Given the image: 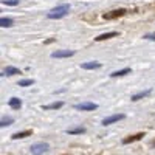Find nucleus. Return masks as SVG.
I'll use <instances>...</instances> for the list:
<instances>
[{
  "label": "nucleus",
  "mask_w": 155,
  "mask_h": 155,
  "mask_svg": "<svg viewBox=\"0 0 155 155\" xmlns=\"http://www.w3.org/2000/svg\"><path fill=\"white\" fill-rule=\"evenodd\" d=\"M64 106L62 101H56V102H51V104H47V106H42L44 110H56V109H61Z\"/></svg>",
  "instance_id": "13"
},
{
  "label": "nucleus",
  "mask_w": 155,
  "mask_h": 155,
  "mask_svg": "<svg viewBox=\"0 0 155 155\" xmlns=\"http://www.w3.org/2000/svg\"><path fill=\"white\" fill-rule=\"evenodd\" d=\"M31 130H23V132H16V134H12V140H20V138H25V137H31Z\"/></svg>",
  "instance_id": "15"
},
{
  "label": "nucleus",
  "mask_w": 155,
  "mask_h": 155,
  "mask_svg": "<svg viewBox=\"0 0 155 155\" xmlns=\"http://www.w3.org/2000/svg\"><path fill=\"white\" fill-rule=\"evenodd\" d=\"M116 36H118V33H116V31H110V33H104V34L95 37V41H96V42H102V41H107V39L116 37Z\"/></svg>",
  "instance_id": "9"
},
{
  "label": "nucleus",
  "mask_w": 155,
  "mask_h": 155,
  "mask_svg": "<svg viewBox=\"0 0 155 155\" xmlns=\"http://www.w3.org/2000/svg\"><path fill=\"white\" fill-rule=\"evenodd\" d=\"M22 71L16 67H6L3 71H2V76H12V74H20Z\"/></svg>",
  "instance_id": "12"
},
{
  "label": "nucleus",
  "mask_w": 155,
  "mask_h": 155,
  "mask_svg": "<svg viewBox=\"0 0 155 155\" xmlns=\"http://www.w3.org/2000/svg\"><path fill=\"white\" fill-rule=\"evenodd\" d=\"M68 11H70V5H61V6H56L51 9L47 14V17L48 19H62L68 14Z\"/></svg>",
  "instance_id": "1"
},
{
  "label": "nucleus",
  "mask_w": 155,
  "mask_h": 155,
  "mask_svg": "<svg viewBox=\"0 0 155 155\" xmlns=\"http://www.w3.org/2000/svg\"><path fill=\"white\" fill-rule=\"evenodd\" d=\"M73 54H74L73 50H58V51H53V53H51V58L61 59V58H71Z\"/></svg>",
  "instance_id": "6"
},
{
  "label": "nucleus",
  "mask_w": 155,
  "mask_h": 155,
  "mask_svg": "<svg viewBox=\"0 0 155 155\" xmlns=\"http://www.w3.org/2000/svg\"><path fill=\"white\" fill-rule=\"evenodd\" d=\"M0 25H2L3 28H8L12 25V19H8V17H2L0 19Z\"/></svg>",
  "instance_id": "18"
},
{
  "label": "nucleus",
  "mask_w": 155,
  "mask_h": 155,
  "mask_svg": "<svg viewBox=\"0 0 155 155\" xmlns=\"http://www.w3.org/2000/svg\"><path fill=\"white\" fill-rule=\"evenodd\" d=\"M152 93V90L150 88H147V90H144V92H140V93H135V95H132V101H140V99H143V98H146V96H149Z\"/></svg>",
  "instance_id": "11"
},
{
  "label": "nucleus",
  "mask_w": 155,
  "mask_h": 155,
  "mask_svg": "<svg viewBox=\"0 0 155 155\" xmlns=\"http://www.w3.org/2000/svg\"><path fill=\"white\" fill-rule=\"evenodd\" d=\"M124 118H126V115H123V113L110 115V116H107V118H104V120H102V126H109V124H113V123H116V121H121V120H124Z\"/></svg>",
  "instance_id": "5"
},
{
  "label": "nucleus",
  "mask_w": 155,
  "mask_h": 155,
  "mask_svg": "<svg viewBox=\"0 0 155 155\" xmlns=\"http://www.w3.org/2000/svg\"><path fill=\"white\" fill-rule=\"evenodd\" d=\"M5 5H9V6H16L19 5V0H2Z\"/></svg>",
  "instance_id": "20"
},
{
  "label": "nucleus",
  "mask_w": 155,
  "mask_h": 155,
  "mask_svg": "<svg viewBox=\"0 0 155 155\" xmlns=\"http://www.w3.org/2000/svg\"><path fill=\"white\" fill-rule=\"evenodd\" d=\"M12 123H14V118H11V116H3L2 121H0V126L6 127V126H11Z\"/></svg>",
  "instance_id": "16"
},
{
  "label": "nucleus",
  "mask_w": 155,
  "mask_h": 155,
  "mask_svg": "<svg viewBox=\"0 0 155 155\" xmlns=\"http://www.w3.org/2000/svg\"><path fill=\"white\" fill-rule=\"evenodd\" d=\"M126 14H127V9L120 8V9H113V11L104 12V14H102V19H104V20H113V19L123 17V16H126Z\"/></svg>",
  "instance_id": "2"
},
{
  "label": "nucleus",
  "mask_w": 155,
  "mask_h": 155,
  "mask_svg": "<svg viewBox=\"0 0 155 155\" xmlns=\"http://www.w3.org/2000/svg\"><path fill=\"white\" fill-rule=\"evenodd\" d=\"M130 73V68H123V70H116L110 73V78H120V76H126Z\"/></svg>",
  "instance_id": "14"
},
{
  "label": "nucleus",
  "mask_w": 155,
  "mask_h": 155,
  "mask_svg": "<svg viewBox=\"0 0 155 155\" xmlns=\"http://www.w3.org/2000/svg\"><path fill=\"white\" fill-rule=\"evenodd\" d=\"M8 106H9L11 109H14V110H19V109L22 107V99H19V98H11V99L8 101Z\"/></svg>",
  "instance_id": "10"
},
{
  "label": "nucleus",
  "mask_w": 155,
  "mask_h": 155,
  "mask_svg": "<svg viewBox=\"0 0 155 155\" xmlns=\"http://www.w3.org/2000/svg\"><path fill=\"white\" fill-rule=\"evenodd\" d=\"M67 134L70 135H78V134H85V127H76V129H68Z\"/></svg>",
  "instance_id": "17"
},
{
  "label": "nucleus",
  "mask_w": 155,
  "mask_h": 155,
  "mask_svg": "<svg viewBox=\"0 0 155 155\" xmlns=\"http://www.w3.org/2000/svg\"><path fill=\"white\" fill-rule=\"evenodd\" d=\"M48 149H50V146H48L47 143H36V144H33V146L30 147V150H31L33 155H42V153L47 152Z\"/></svg>",
  "instance_id": "3"
},
{
  "label": "nucleus",
  "mask_w": 155,
  "mask_h": 155,
  "mask_svg": "<svg viewBox=\"0 0 155 155\" xmlns=\"http://www.w3.org/2000/svg\"><path fill=\"white\" fill-rule=\"evenodd\" d=\"M144 39H146V41H155V33H149V34H144Z\"/></svg>",
  "instance_id": "21"
},
{
  "label": "nucleus",
  "mask_w": 155,
  "mask_h": 155,
  "mask_svg": "<svg viewBox=\"0 0 155 155\" xmlns=\"http://www.w3.org/2000/svg\"><path fill=\"white\" fill-rule=\"evenodd\" d=\"M34 84V79H22L19 81V87H28V85H33Z\"/></svg>",
  "instance_id": "19"
},
{
  "label": "nucleus",
  "mask_w": 155,
  "mask_h": 155,
  "mask_svg": "<svg viewBox=\"0 0 155 155\" xmlns=\"http://www.w3.org/2000/svg\"><path fill=\"white\" fill-rule=\"evenodd\" d=\"M152 146H155V141H152Z\"/></svg>",
  "instance_id": "22"
},
{
  "label": "nucleus",
  "mask_w": 155,
  "mask_h": 155,
  "mask_svg": "<svg viewBox=\"0 0 155 155\" xmlns=\"http://www.w3.org/2000/svg\"><path fill=\"white\" fill-rule=\"evenodd\" d=\"M81 68H84V70H98V68H101V64L99 62H84V64H81Z\"/></svg>",
  "instance_id": "8"
},
{
  "label": "nucleus",
  "mask_w": 155,
  "mask_h": 155,
  "mask_svg": "<svg viewBox=\"0 0 155 155\" xmlns=\"http://www.w3.org/2000/svg\"><path fill=\"white\" fill-rule=\"evenodd\" d=\"M143 137H144V134H143V132L135 134V135H129V137H126V138L123 140V144H130V143H134V141H138V140H141Z\"/></svg>",
  "instance_id": "7"
},
{
  "label": "nucleus",
  "mask_w": 155,
  "mask_h": 155,
  "mask_svg": "<svg viewBox=\"0 0 155 155\" xmlns=\"http://www.w3.org/2000/svg\"><path fill=\"white\" fill-rule=\"evenodd\" d=\"M73 107H74L76 110L90 112V110H96V109H98V104H95V102H79V104H74Z\"/></svg>",
  "instance_id": "4"
}]
</instances>
